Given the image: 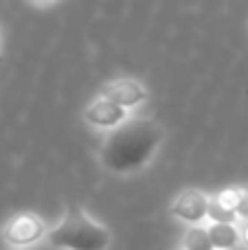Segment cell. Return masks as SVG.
<instances>
[{"label":"cell","mask_w":248,"mask_h":250,"mask_svg":"<svg viewBox=\"0 0 248 250\" xmlns=\"http://www.w3.org/2000/svg\"><path fill=\"white\" fill-rule=\"evenodd\" d=\"M163 143V127L154 119H130L119 125L101 147V165L110 171H136L152 160Z\"/></svg>","instance_id":"1"},{"label":"cell","mask_w":248,"mask_h":250,"mask_svg":"<svg viewBox=\"0 0 248 250\" xmlns=\"http://www.w3.org/2000/svg\"><path fill=\"white\" fill-rule=\"evenodd\" d=\"M48 242L60 250H105L110 246V233L82 208H70L48 233Z\"/></svg>","instance_id":"2"},{"label":"cell","mask_w":248,"mask_h":250,"mask_svg":"<svg viewBox=\"0 0 248 250\" xmlns=\"http://www.w3.org/2000/svg\"><path fill=\"white\" fill-rule=\"evenodd\" d=\"M46 235V224L33 213H20L4 229V239L11 246H29Z\"/></svg>","instance_id":"3"},{"label":"cell","mask_w":248,"mask_h":250,"mask_svg":"<svg viewBox=\"0 0 248 250\" xmlns=\"http://www.w3.org/2000/svg\"><path fill=\"white\" fill-rule=\"evenodd\" d=\"M101 97L117 104L119 108L127 110V108H134V105L143 104L147 99V90L136 79H114V82L105 83L101 88Z\"/></svg>","instance_id":"4"},{"label":"cell","mask_w":248,"mask_h":250,"mask_svg":"<svg viewBox=\"0 0 248 250\" xmlns=\"http://www.w3.org/2000/svg\"><path fill=\"white\" fill-rule=\"evenodd\" d=\"M207 208H209V198L198 189H187L174 200L171 204V213L178 220L189 222V224H198L207 217Z\"/></svg>","instance_id":"5"},{"label":"cell","mask_w":248,"mask_h":250,"mask_svg":"<svg viewBox=\"0 0 248 250\" xmlns=\"http://www.w3.org/2000/svg\"><path fill=\"white\" fill-rule=\"evenodd\" d=\"M83 119H86L90 125H95V127L112 129V127L123 125V121H125V110L119 108V105L112 104V101L99 97V99L92 101V104L86 108Z\"/></svg>","instance_id":"6"},{"label":"cell","mask_w":248,"mask_h":250,"mask_svg":"<svg viewBox=\"0 0 248 250\" xmlns=\"http://www.w3.org/2000/svg\"><path fill=\"white\" fill-rule=\"evenodd\" d=\"M209 242L213 250H231L240 242V233H237L235 224H211L207 229Z\"/></svg>","instance_id":"7"},{"label":"cell","mask_w":248,"mask_h":250,"mask_svg":"<svg viewBox=\"0 0 248 250\" xmlns=\"http://www.w3.org/2000/svg\"><path fill=\"white\" fill-rule=\"evenodd\" d=\"M183 248L185 250H213L209 242V235H207V229H189L183 239Z\"/></svg>","instance_id":"8"},{"label":"cell","mask_w":248,"mask_h":250,"mask_svg":"<svg viewBox=\"0 0 248 250\" xmlns=\"http://www.w3.org/2000/svg\"><path fill=\"white\" fill-rule=\"evenodd\" d=\"M207 217H211V224H235V220H237L235 213L224 208L222 204H218L215 200H209Z\"/></svg>","instance_id":"9"},{"label":"cell","mask_w":248,"mask_h":250,"mask_svg":"<svg viewBox=\"0 0 248 250\" xmlns=\"http://www.w3.org/2000/svg\"><path fill=\"white\" fill-rule=\"evenodd\" d=\"M215 202L222 204L224 208L235 213V207H237V187H228V189H222L218 195H215Z\"/></svg>","instance_id":"10"},{"label":"cell","mask_w":248,"mask_h":250,"mask_svg":"<svg viewBox=\"0 0 248 250\" xmlns=\"http://www.w3.org/2000/svg\"><path fill=\"white\" fill-rule=\"evenodd\" d=\"M237 217H246L248 220V187H237V207H235Z\"/></svg>","instance_id":"11"},{"label":"cell","mask_w":248,"mask_h":250,"mask_svg":"<svg viewBox=\"0 0 248 250\" xmlns=\"http://www.w3.org/2000/svg\"><path fill=\"white\" fill-rule=\"evenodd\" d=\"M242 239H244V244L248 246V222H246V226L242 229Z\"/></svg>","instance_id":"12"},{"label":"cell","mask_w":248,"mask_h":250,"mask_svg":"<svg viewBox=\"0 0 248 250\" xmlns=\"http://www.w3.org/2000/svg\"><path fill=\"white\" fill-rule=\"evenodd\" d=\"M176 250H185V248H176Z\"/></svg>","instance_id":"13"},{"label":"cell","mask_w":248,"mask_h":250,"mask_svg":"<svg viewBox=\"0 0 248 250\" xmlns=\"http://www.w3.org/2000/svg\"><path fill=\"white\" fill-rule=\"evenodd\" d=\"M0 62H2V57H0Z\"/></svg>","instance_id":"14"}]
</instances>
